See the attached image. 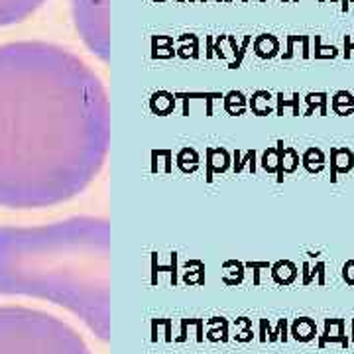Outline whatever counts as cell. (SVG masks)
Segmentation results:
<instances>
[{
    "instance_id": "6da1fadb",
    "label": "cell",
    "mask_w": 354,
    "mask_h": 354,
    "mask_svg": "<svg viewBox=\"0 0 354 354\" xmlns=\"http://www.w3.org/2000/svg\"><path fill=\"white\" fill-rule=\"evenodd\" d=\"M69 57L44 44L0 48V205L71 195L87 169L89 118Z\"/></svg>"
},
{
    "instance_id": "7a4b0ae2",
    "label": "cell",
    "mask_w": 354,
    "mask_h": 354,
    "mask_svg": "<svg viewBox=\"0 0 354 354\" xmlns=\"http://www.w3.org/2000/svg\"><path fill=\"white\" fill-rule=\"evenodd\" d=\"M0 354H79V347L53 317L28 309H0Z\"/></svg>"
},
{
    "instance_id": "3957f363",
    "label": "cell",
    "mask_w": 354,
    "mask_h": 354,
    "mask_svg": "<svg viewBox=\"0 0 354 354\" xmlns=\"http://www.w3.org/2000/svg\"><path fill=\"white\" fill-rule=\"evenodd\" d=\"M40 0H0V26L26 16Z\"/></svg>"
},
{
    "instance_id": "277c9868",
    "label": "cell",
    "mask_w": 354,
    "mask_h": 354,
    "mask_svg": "<svg viewBox=\"0 0 354 354\" xmlns=\"http://www.w3.org/2000/svg\"><path fill=\"white\" fill-rule=\"evenodd\" d=\"M291 335H293L295 341L307 343V341L315 339V335H317V327H315V323H313L311 319L301 317V319H295V323L291 325Z\"/></svg>"
},
{
    "instance_id": "5b68a950",
    "label": "cell",
    "mask_w": 354,
    "mask_h": 354,
    "mask_svg": "<svg viewBox=\"0 0 354 354\" xmlns=\"http://www.w3.org/2000/svg\"><path fill=\"white\" fill-rule=\"evenodd\" d=\"M331 157H333V163H331V167H333V173H331V179L333 181H337V169H341V171H351L353 169V163H354V157L351 150H333L331 152Z\"/></svg>"
},
{
    "instance_id": "8992f818",
    "label": "cell",
    "mask_w": 354,
    "mask_h": 354,
    "mask_svg": "<svg viewBox=\"0 0 354 354\" xmlns=\"http://www.w3.org/2000/svg\"><path fill=\"white\" fill-rule=\"evenodd\" d=\"M274 280L278 283H291L295 280V266L291 262H280L274 266Z\"/></svg>"
},
{
    "instance_id": "52a82bcc",
    "label": "cell",
    "mask_w": 354,
    "mask_h": 354,
    "mask_svg": "<svg viewBox=\"0 0 354 354\" xmlns=\"http://www.w3.org/2000/svg\"><path fill=\"white\" fill-rule=\"evenodd\" d=\"M278 40L274 36H262L258 42H256V51L258 55L262 57H274L278 53Z\"/></svg>"
},
{
    "instance_id": "ba28073f",
    "label": "cell",
    "mask_w": 354,
    "mask_h": 354,
    "mask_svg": "<svg viewBox=\"0 0 354 354\" xmlns=\"http://www.w3.org/2000/svg\"><path fill=\"white\" fill-rule=\"evenodd\" d=\"M303 163L311 173H313V171H321V169H323V163H325V155H323L321 150L311 148V150H307V153L303 155Z\"/></svg>"
},
{
    "instance_id": "9c48e42d",
    "label": "cell",
    "mask_w": 354,
    "mask_h": 354,
    "mask_svg": "<svg viewBox=\"0 0 354 354\" xmlns=\"http://www.w3.org/2000/svg\"><path fill=\"white\" fill-rule=\"evenodd\" d=\"M315 46H317V51H315L317 57H335V55H337V50H335V48H321L319 36H315Z\"/></svg>"
},
{
    "instance_id": "30bf717a",
    "label": "cell",
    "mask_w": 354,
    "mask_h": 354,
    "mask_svg": "<svg viewBox=\"0 0 354 354\" xmlns=\"http://www.w3.org/2000/svg\"><path fill=\"white\" fill-rule=\"evenodd\" d=\"M345 280H347L351 285H354V260L345 266Z\"/></svg>"
},
{
    "instance_id": "8fae6325",
    "label": "cell",
    "mask_w": 354,
    "mask_h": 354,
    "mask_svg": "<svg viewBox=\"0 0 354 354\" xmlns=\"http://www.w3.org/2000/svg\"><path fill=\"white\" fill-rule=\"evenodd\" d=\"M323 272H325V264H317L315 270H313V276H315V274L319 276V283H325V274H323Z\"/></svg>"
},
{
    "instance_id": "7c38bea8",
    "label": "cell",
    "mask_w": 354,
    "mask_h": 354,
    "mask_svg": "<svg viewBox=\"0 0 354 354\" xmlns=\"http://www.w3.org/2000/svg\"><path fill=\"white\" fill-rule=\"evenodd\" d=\"M303 57H309V38L303 36Z\"/></svg>"
},
{
    "instance_id": "4fadbf2b",
    "label": "cell",
    "mask_w": 354,
    "mask_h": 354,
    "mask_svg": "<svg viewBox=\"0 0 354 354\" xmlns=\"http://www.w3.org/2000/svg\"><path fill=\"white\" fill-rule=\"evenodd\" d=\"M353 339H354V321H353Z\"/></svg>"
},
{
    "instance_id": "5bb4252c",
    "label": "cell",
    "mask_w": 354,
    "mask_h": 354,
    "mask_svg": "<svg viewBox=\"0 0 354 354\" xmlns=\"http://www.w3.org/2000/svg\"><path fill=\"white\" fill-rule=\"evenodd\" d=\"M351 48H353V50H354V44H351Z\"/></svg>"
}]
</instances>
